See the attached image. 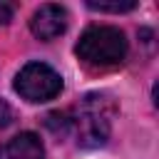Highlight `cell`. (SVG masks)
<instances>
[{
	"instance_id": "7a4b0ae2",
	"label": "cell",
	"mask_w": 159,
	"mask_h": 159,
	"mask_svg": "<svg viewBox=\"0 0 159 159\" xmlns=\"http://www.w3.org/2000/svg\"><path fill=\"white\" fill-rule=\"evenodd\" d=\"M75 55L80 57L82 65L92 70H109L124 62L127 37L114 25H89L80 35L75 45Z\"/></svg>"
},
{
	"instance_id": "ba28073f",
	"label": "cell",
	"mask_w": 159,
	"mask_h": 159,
	"mask_svg": "<svg viewBox=\"0 0 159 159\" xmlns=\"http://www.w3.org/2000/svg\"><path fill=\"white\" fill-rule=\"evenodd\" d=\"M12 15H15V5L0 0V25H7V22L12 20Z\"/></svg>"
},
{
	"instance_id": "3957f363",
	"label": "cell",
	"mask_w": 159,
	"mask_h": 159,
	"mask_svg": "<svg viewBox=\"0 0 159 159\" xmlns=\"http://www.w3.org/2000/svg\"><path fill=\"white\" fill-rule=\"evenodd\" d=\"M15 92L27 102H50L62 92V77L45 62H27L15 77Z\"/></svg>"
},
{
	"instance_id": "52a82bcc",
	"label": "cell",
	"mask_w": 159,
	"mask_h": 159,
	"mask_svg": "<svg viewBox=\"0 0 159 159\" xmlns=\"http://www.w3.org/2000/svg\"><path fill=\"white\" fill-rule=\"evenodd\" d=\"M12 119H15V112H12V107H10L5 99H0V127H7V124H12Z\"/></svg>"
},
{
	"instance_id": "8992f818",
	"label": "cell",
	"mask_w": 159,
	"mask_h": 159,
	"mask_svg": "<svg viewBox=\"0 0 159 159\" xmlns=\"http://www.w3.org/2000/svg\"><path fill=\"white\" fill-rule=\"evenodd\" d=\"M89 10H97V12H127V10H134L137 2L134 0H127V2H87Z\"/></svg>"
},
{
	"instance_id": "277c9868",
	"label": "cell",
	"mask_w": 159,
	"mask_h": 159,
	"mask_svg": "<svg viewBox=\"0 0 159 159\" xmlns=\"http://www.w3.org/2000/svg\"><path fill=\"white\" fill-rule=\"evenodd\" d=\"M67 22H70V15L62 5H55V2H47V5H40L32 17H30V32L42 40V42H50L55 37H60L65 30H67Z\"/></svg>"
},
{
	"instance_id": "6da1fadb",
	"label": "cell",
	"mask_w": 159,
	"mask_h": 159,
	"mask_svg": "<svg viewBox=\"0 0 159 159\" xmlns=\"http://www.w3.org/2000/svg\"><path fill=\"white\" fill-rule=\"evenodd\" d=\"M65 119H67L65 137H75L80 147H102L109 139L112 102L104 94H87L80 99L75 109L65 112Z\"/></svg>"
},
{
	"instance_id": "5b68a950",
	"label": "cell",
	"mask_w": 159,
	"mask_h": 159,
	"mask_svg": "<svg viewBox=\"0 0 159 159\" xmlns=\"http://www.w3.org/2000/svg\"><path fill=\"white\" fill-rule=\"evenodd\" d=\"M0 159H45V147L35 132H20L0 147Z\"/></svg>"
}]
</instances>
